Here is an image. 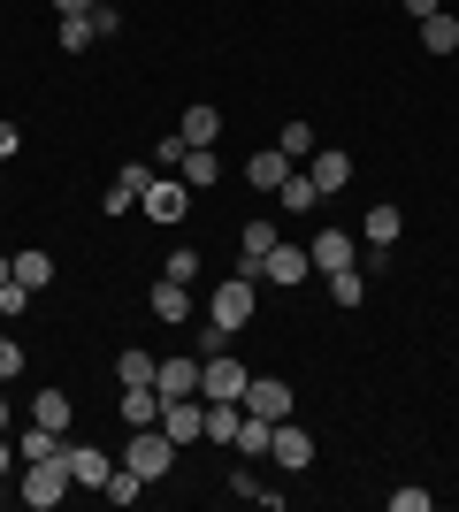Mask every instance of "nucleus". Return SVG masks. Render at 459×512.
Listing matches in <instances>:
<instances>
[{
  "instance_id": "nucleus-28",
  "label": "nucleus",
  "mask_w": 459,
  "mask_h": 512,
  "mask_svg": "<svg viewBox=\"0 0 459 512\" xmlns=\"http://www.w3.org/2000/svg\"><path fill=\"white\" fill-rule=\"evenodd\" d=\"M276 153H284V161H306V153H314V123H284Z\"/></svg>"
},
{
  "instance_id": "nucleus-18",
  "label": "nucleus",
  "mask_w": 459,
  "mask_h": 512,
  "mask_svg": "<svg viewBox=\"0 0 459 512\" xmlns=\"http://www.w3.org/2000/svg\"><path fill=\"white\" fill-rule=\"evenodd\" d=\"M176 130H184V146H215V138H222V115L199 100V107H184V123H176Z\"/></svg>"
},
{
  "instance_id": "nucleus-7",
  "label": "nucleus",
  "mask_w": 459,
  "mask_h": 512,
  "mask_svg": "<svg viewBox=\"0 0 459 512\" xmlns=\"http://www.w3.org/2000/svg\"><path fill=\"white\" fill-rule=\"evenodd\" d=\"M276 245H284V237H276V222H268V214H253V222L238 230V253H245V268H238V276H253V283H261V260L276 253Z\"/></svg>"
},
{
  "instance_id": "nucleus-36",
  "label": "nucleus",
  "mask_w": 459,
  "mask_h": 512,
  "mask_svg": "<svg viewBox=\"0 0 459 512\" xmlns=\"http://www.w3.org/2000/svg\"><path fill=\"white\" fill-rule=\"evenodd\" d=\"M85 16H92V31H100V39H115V31H123V16H115V8H108V0H92V8H85Z\"/></svg>"
},
{
  "instance_id": "nucleus-9",
  "label": "nucleus",
  "mask_w": 459,
  "mask_h": 512,
  "mask_svg": "<svg viewBox=\"0 0 459 512\" xmlns=\"http://www.w3.org/2000/svg\"><path fill=\"white\" fill-rule=\"evenodd\" d=\"M268 459H276V467H291V474H306V467H314V436H306V428H291V421H276Z\"/></svg>"
},
{
  "instance_id": "nucleus-41",
  "label": "nucleus",
  "mask_w": 459,
  "mask_h": 512,
  "mask_svg": "<svg viewBox=\"0 0 459 512\" xmlns=\"http://www.w3.org/2000/svg\"><path fill=\"white\" fill-rule=\"evenodd\" d=\"M437 8H444V0H406V16H414V23H421V16H437Z\"/></svg>"
},
{
  "instance_id": "nucleus-2",
  "label": "nucleus",
  "mask_w": 459,
  "mask_h": 512,
  "mask_svg": "<svg viewBox=\"0 0 459 512\" xmlns=\"http://www.w3.org/2000/svg\"><path fill=\"white\" fill-rule=\"evenodd\" d=\"M176 451H184V444H176L169 428L153 421V428H131V451H123V467H131L138 482H161V474L176 467Z\"/></svg>"
},
{
  "instance_id": "nucleus-27",
  "label": "nucleus",
  "mask_w": 459,
  "mask_h": 512,
  "mask_svg": "<svg viewBox=\"0 0 459 512\" xmlns=\"http://www.w3.org/2000/svg\"><path fill=\"white\" fill-rule=\"evenodd\" d=\"M16 283L46 291V283H54V260H46V253H16Z\"/></svg>"
},
{
  "instance_id": "nucleus-3",
  "label": "nucleus",
  "mask_w": 459,
  "mask_h": 512,
  "mask_svg": "<svg viewBox=\"0 0 459 512\" xmlns=\"http://www.w3.org/2000/svg\"><path fill=\"white\" fill-rule=\"evenodd\" d=\"M253 299H261L253 276H222L215 299H207V321H215V329H245V321H253Z\"/></svg>"
},
{
  "instance_id": "nucleus-35",
  "label": "nucleus",
  "mask_w": 459,
  "mask_h": 512,
  "mask_svg": "<svg viewBox=\"0 0 459 512\" xmlns=\"http://www.w3.org/2000/svg\"><path fill=\"white\" fill-rule=\"evenodd\" d=\"M169 276L176 283H199V253H192V245H176V253H169Z\"/></svg>"
},
{
  "instance_id": "nucleus-6",
  "label": "nucleus",
  "mask_w": 459,
  "mask_h": 512,
  "mask_svg": "<svg viewBox=\"0 0 459 512\" xmlns=\"http://www.w3.org/2000/svg\"><path fill=\"white\" fill-rule=\"evenodd\" d=\"M306 176H314V192H345V184H352V153L345 146H314V153H306Z\"/></svg>"
},
{
  "instance_id": "nucleus-11",
  "label": "nucleus",
  "mask_w": 459,
  "mask_h": 512,
  "mask_svg": "<svg viewBox=\"0 0 459 512\" xmlns=\"http://www.w3.org/2000/svg\"><path fill=\"white\" fill-rule=\"evenodd\" d=\"M306 260H314V276H337V268H352V230H322L314 245H306Z\"/></svg>"
},
{
  "instance_id": "nucleus-5",
  "label": "nucleus",
  "mask_w": 459,
  "mask_h": 512,
  "mask_svg": "<svg viewBox=\"0 0 459 512\" xmlns=\"http://www.w3.org/2000/svg\"><path fill=\"white\" fill-rule=\"evenodd\" d=\"M238 406H245V413H261V421H291V383H284V375H253Z\"/></svg>"
},
{
  "instance_id": "nucleus-45",
  "label": "nucleus",
  "mask_w": 459,
  "mask_h": 512,
  "mask_svg": "<svg viewBox=\"0 0 459 512\" xmlns=\"http://www.w3.org/2000/svg\"><path fill=\"white\" fill-rule=\"evenodd\" d=\"M0 428H8V398H0Z\"/></svg>"
},
{
  "instance_id": "nucleus-8",
  "label": "nucleus",
  "mask_w": 459,
  "mask_h": 512,
  "mask_svg": "<svg viewBox=\"0 0 459 512\" xmlns=\"http://www.w3.org/2000/svg\"><path fill=\"white\" fill-rule=\"evenodd\" d=\"M138 207H146L153 222L169 230V222H184V207H192V192H184V184H169V176H153L146 192H138Z\"/></svg>"
},
{
  "instance_id": "nucleus-33",
  "label": "nucleus",
  "mask_w": 459,
  "mask_h": 512,
  "mask_svg": "<svg viewBox=\"0 0 459 512\" xmlns=\"http://www.w3.org/2000/svg\"><path fill=\"white\" fill-rule=\"evenodd\" d=\"M329 299H337V306H360V299H368V283L352 276V268H337V276H329Z\"/></svg>"
},
{
  "instance_id": "nucleus-32",
  "label": "nucleus",
  "mask_w": 459,
  "mask_h": 512,
  "mask_svg": "<svg viewBox=\"0 0 459 512\" xmlns=\"http://www.w3.org/2000/svg\"><path fill=\"white\" fill-rule=\"evenodd\" d=\"M92 39H100V31H92V16H62V54H85Z\"/></svg>"
},
{
  "instance_id": "nucleus-13",
  "label": "nucleus",
  "mask_w": 459,
  "mask_h": 512,
  "mask_svg": "<svg viewBox=\"0 0 459 512\" xmlns=\"http://www.w3.org/2000/svg\"><path fill=\"white\" fill-rule=\"evenodd\" d=\"M153 390H161V406L169 398H199V360H161L153 367Z\"/></svg>"
},
{
  "instance_id": "nucleus-21",
  "label": "nucleus",
  "mask_w": 459,
  "mask_h": 512,
  "mask_svg": "<svg viewBox=\"0 0 459 512\" xmlns=\"http://www.w3.org/2000/svg\"><path fill=\"white\" fill-rule=\"evenodd\" d=\"M421 46H429V54H452V46H459V16H452V8L421 16Z\"/></svg>"
},
{
  "instance_id": "nucleus-14",
  "label": "nucleus",
  "mask_w": 459,
  "mask_h": 512,
  "mask_svg": "<svg viewBox=\"0 0 459 512\" xmlns=\"http://www.w3.org/2000/svg\"><path fill=\"white\" fill-rule=\"evenodd\" d=\"M261 276H268V283H284V291H299V283L314 276V260H306L299 245H276V253L261 260Z\"/></svg>"
},
{
  "instance_id": "nucleus-23",
  "label": "nucleus",
  "mask_w": 459,
  "mask_h": 512,
  "mask_svg": "<svg viewBox=\"0 0 459 512\" xmlns=\"http://www.w3.org/2000/svg\"><path fill=\"white\" fill-rule=\"evenodd\" d=\"M268 436H276V421H261V413H245V421H238V451H245V459H268Z\"/></svg>"
},
{
  "instance_id": "nucleus-44",
  "label": "nucleus",
  "mask_w": 459,
  "mask_h": 512,
  "mask_svg": "<svg viewBox=\"0 0 459 512\" xmlns=\"http://www.w3.org/2000/svg\"><path fill=\"white\" fill-rule=\"evenodd\" d=\"M8 276H16V260H8V253H0V283H8Z\"/></svg>"
},
{
  "instance_id": "nucleus-17",
  "label": "nucleus",
  "mask_w": 459,
  "mask_h": 512,
  "mask_svg": "<svg viewBox=\"0 0 459 512\" xmlns=\"http://www.w3.org/2000/svg\"><path fill=\"white\" fill-rule=\"evenodd\" d=\"M123 421L153 428V421H161V390H153V383H123Z\"/></svg>"
},
{
  "instance_id": "nucleus-37",
  "label": "nucleus",
  "mask_w": 459,
  "mask_h": 512,
  "mask_svg": "<svg viewBox=\"0 0 459 512\" xmlns=\"http://www.w3.org/2000/svg\"><path fill=\"white\" fill-rule=\"evenodd\" d=\"M131 207H138V192L123 184V176H115V184H108V214H131Z\"/></svg>"
},
{
  "instance_id": "nucleus-38",
  "label": "nucleus",
  "mask_w": 459,
  "mask_h": 512,
  "mask_svg": "<svg viewBox=\"0 0 459 512\" xmlns=\"http://www.w3.org/2000/svg\"><path fill=\"white\" fill-rule=\"evenodd\" d=\"M391 512H429V490H391Z\"/></svg>"
},
{
  "instance_id": "nucleus-43",
  "label": "nucleus",
  "mask_w": 459,
  "mask_h": 512,
  "mask_svg": "<svg viewBox=\"0 0 459 512\" xmlns=\"http://www.w3.org/2000/svg\"><path fill=\"white\" fill-rule=\"evenodd\" d=\"M54 8H62V16H85V8H92V0H54Z\"/></svg>"
},
{
  "instance_id": "nucleus-29",
  "label": "nucleus",
  "mask_w": 459,
  "mask_h": 512,
  "mask_svg": "<svg viewBox=\"0 0 459 512\" xmlns=\"http://www.w3.org/2000/svg\"><path fill=\"white\" fill-rule=\"evenodd\" d=\"M31 299H39V291H31V283H0V321H16V314H31Z\"/></svg>"
},
{
  "instance_id": "nucleus-15",
  "label": "nucleus",
  "mask_w": 459,
  "mask_h": 512,
  "mask_svg": "<svg viewBox=\"0 0 459 512\" xmlns=\"http://www.w3.org/2000/svg\"><path fill=\"white\" fill-rule=\"evenodd\" d=\"M69 451V474H77V482H85V490H108V451H100V444H62Z\"/></svg>"
},
{
  "instance_id": "nucleus-26",
  "label": "nucleus",
  "mask_w": 459,
  "mask_h": 512,
  "mask_svg": "<svg viewBox=\"0 0 459 512\" xmlns=\"http://www.w3.org/2000/svg\"><path fill=\"white\" fill-rule=\"evenodd\" d=\"M238 421H245V406H207V436L215 444H238Z\"/></svg>"
},
{
  "instance_id": "nucleus-16",
  "label": "nucleus",
  "mask_w": 459,
  "mask_h": 512,
  "mask_svg": "<svg viewBox=\"0 0 459 512\" xmlns=\"http://www.w3.org/2000/svg\"><path fill=\"white\" fill-rule=\"evenodd\" d=\"M284 176H291V161H284V153H276V146H268V153H253V161H245V184H253V192H268V199L284 192Z\"/></svg>"
},
{
  "instance_id": "nucleus-39",
  "label": "nucleus",
  "mask_w": 459,
  "mask_h": 512,
  "mask_svg": "<svg viewBox=\"0 0 459 512\" xmlns=\"http://www.w3.org/2000/svg\"><path fill=\"white\" fill-rule=\"evenodd\" d=\"M16 367H23V344H16V337H0V383H8Z\"/></svg>"
},
{
  "instance_id": "nucleus-1",
  "label": "nucleus",
  "mask_w": 459,
  "mask_h": 512,
  "mask_svg": "<svg viewBox=\"0 0 459 512\" xmlns=\"http://www.w3.org/2000/svg\"><path fill=\"white\" fill-rule=\"evenodd\" d=\"M69 482H77V474H69V451H46V459H23L16 497L31 512H46V505H62V497H69Z\"/></svg>"
},
{
  "instance_id": "nucleus-22",
  "label": "nucleus",
  "mask_w": 459,
  "mask_h": 512,
  "mask_svg": "<svg viewBox=\"0 0 459 512\" xmlns=\"http://www.w3.org/2000/svg\"><path fill=\"white\" fill-rule=\"evenodd\" d=\"M31 421H39V428H54V436H69V390H39Z\"/></svg>"
},
{
  "instance_id": "nucleus-10",
  "label": "nucleus",
  "mask_w": 459,
  "mask_h": 512,
  "mask_svg": "<svg viewBox=\"0 0 459 512\" xmlns=\"http://www.w3.org/2000/svg\"><path fill=\"white\" fill-rule=\"evenodd\" d=\"M161 428H169L176 444L207 436V398H169V406H161Z\"/></svg>"
},
{
  "instance_id": "nucleus-4",
  "label": "nucleus",
  "mask_w": 459,
  "mask_h": 512,
  "mask_svg": "<svg viewBox=\"0 0 459 512\" xmlns=\"http://www.w3.org/2000/svg\"><path fill=\"white\" fill-rule=\"evenodd\" d=\"M245 383H253V367H238L230 352H215V360H199V398L207 406H238Z\"/></svg>"
},
{
  "instance_id": "nucleus-30",
  "label": "nucleus",
  "mask_w": 459,
  "mask_h": 512,
  "mask_svg": "<svg viewBox=\"0 0 459 512\" xmlns=\"http://www.w3.org/2000/svg\"><path fill=\"white\" fill-rule=\"evenodd\" d=\"M46 451H62L54 428H23V436H16V459H46Z\"/></svg>"
},
{
  "instance_id": "nucleus-40",
  "label": "nucleus",
  "mask_w": 459,
  "mask_h": 512,
  "mask_svg": "<svg viewBox=\"0 0 459 512\" xmlns=\"http://www.w3.org/2000/svg\"><path fill=\"white\" fill-rule=\"evenodd\" d=\"M23 459H16V444H8V436H0V482H8V474H16Z\"/></svg>"
},
{
  "instance_id": "nucleus-24",
  "label": "nucleus",
  "mask_w": 459,
  "mask_h": 512,
  "mask_svg": "<svg viewBox=\"0 0 459 512\" xmlns=\"http://www.w3.org/2000/svg\"><path fill=\"white\" fill-rule=\"evenodd\" d=\"M153 367H161V360L131 344V352H115V383H153Z\"/></svg>"
},
{
  "instance_id": "nucleus-34",
  "label": "nucleus",
  "mask_w": 459,
  "mask_h": 512,
  "mask_svg": "<svg viewBox=\"0 0 459 512\" xmlns=\"http://www.w3.org/2000/svg\"><path fill=\"white\" fill-rule=\"evenodd\" d=\"M184 153H192V146H184V130H169V138H161V146H153V169H176V161H184Z\"/></svg>"
},
{
  "instance_id": "nucleus-12",
  "label": "nucleus",
  "mask_w": 459,
  "mask_h": 512,
  "mask_svg": "<svg viewBox=\"0 0 459 512\" xmlns=\"http://www.w3.org/2000/svg\"><path fill=\"white\" fill-rule=\"evenodd\" d=\"M146 314H153V321H184V314H192V283L161 276V283L146 291Z\"/></svg>"
},
{
  "instance_id": "nucleus-42",
  "label": "nucleus",
  "mask_w": 459,
  "mask_h": 512,
  "mask_svg": "<svg viewBox=\"0 0 459 512\" xmlns=\"http://www.w3.org/2000/svg\"><path fill=\"white\" fill-rule=\"evenodd\" d=\"M16 146H23V138H16V123H0V161H8Z\"/></svg>"
},
{
  "instance_id": "nucleus-19",
  "label": "nucleus",
  "mask_w": 459,
  "mask_h": 512,
  "mask_svg": "<svg viewBox=\"0 0 459 512\" xmlns=\"http://www.w3.org/2000/svg\"><path fill=\"white\" fill-rule=\"evenodd\" d=\"M176 176H184V192H199V184H215V176H222L215 146H192V153H184V161H176Z\"/></svg>"
},
{
  "instance_id": "nucleus-20",
  "label": "nucleus",
  "mask_w": 459,
  "mask_h": 512,
  "mask_svg": "<svg viewBox=\"0 0 459 512\" xmlns=\"http://www.w3.org/2000/svg\"><path fill=\"white\" fill-rule=\"evenodd\" d=\"M398 230H406V214H398L391 199H383V207H368V222H360V237H368V245H398Z\"/></svg>"
},
{
  "instance_id": "nucleus-25",
  "label": "nucleus",
  "mask_w": 459,
  "mask_h": 512,
  "mask_svg": "<svg viewBox=\"0 0 459 512\" xmlns=\"http://www.w3.org/2000/svg\"><path fill=\"white\" fill-rule=\"evenodd\" d=\"M276 199H284L291 214H306V207H314L322 192H314V176H306V169H291V176H284V192H276Z\"/></svg>"
},
{
  "instance_id": "nucleus-31",
  "label": "nucleus",
  "mask_w": 459,
  "mask_h": 512,
  "mask_svg": "<svg viewBox=\"0 0 459 512\" xmlns=\"http://www.w3.org/2000/svg\"><path fill=\"white\" fill-rule=\"evenodd\" d=\"M138 497H146V482H138L131 467H115L108 474V505H138Z\"/></svg>"
}]
</instances>
